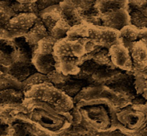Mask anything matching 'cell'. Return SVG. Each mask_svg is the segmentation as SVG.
I'll return each mask as SVG.
<instances>
[{
    "instance_id": "cell-1",
    "label": "cell",
    "mask_w": 147,
    "mask_h": 136,
    "mask_svg": "<svg viewBox=\"0 0 147 136\" xmlns=\"http://www.w3.org/2000/svg\"><path fill=\"white\" fill-rule=\"evenodd\" d=\"M27 95L36 100L47 102L60 111H67L73 107V103L68 95L45 82L30 87Z\"/></svg>"
},
{
    "instance_id": "cell-2",
    "label": "cell",
    "mask_w": 147,
    "mask_h": 136,
    "mask_svg": "<svg viewBox=\"0 0 147 136\" xmlns=\"http://www.w3.org/2000/svg\"><path fill=\"white\" fill-rule=\"evenodd\" d=\"M88 38L96 45L109 49L120 42L119 31L103 26L93 24H90L89 27Z\"/></svg>"
},
{
    "instance_id": "cell-3",
    "label": "cell",
    "mask_w": 147,
    "mask_h": 136,
    "mask_svg": "<svg viewBox=\"0 0 147 136\" xmlns=\"http://www.w3.org/2000/svg\"><path fill=\"white\" fill-rule=\"evenodd\" d=\"M38 17L34 13H18L9 21L5 27L14 38L23 37L35 24Z\"/></svg>"
},
{
    "instance_id": "cell-4",
    "label": "cell",
    "mask_w": 147,
    "mask_h": 136,
    "mask_svg": "<svg viewBox=\"0 0 147 136\" xmlns=\"http://www.w3.org/2000/svg\"><path fill=\"white\" fill-rule=\"evenodd\" d=\"M102 26L120 31L125 26L131 24L129 12L126 9L99 13Z\"/></svg>"
},
{
    "instance_id": "cell-5",
    "label": "cell",
    "mask_w": 147,
    "mask_h": 136,
    "mask_svg": "<svg viewBox=\"0 0 147 136\" xmlns=\"http://www.w3.org/2000/svg\"><path fill=\"white\" fill-rule=\"evenodd\" d=\"M111 60L115 66L128 71L134 70L130 52L127 47L119 42L109 49Z\"/></svg>"
},
{
    "instance_id": "cell-6",
    "label": "cell",
    "mask_w": 147,
    "mask_h": 136,
    "mask_svg": "<svg viewBox=\"0 0 147 136\" xmlns=\"http://www.w3.org/2000/svg\"><path fill=\"white\" fill-rule=\"evenodd\" d=\"M131 57L133 68L136 72H142L147 67V47L141 40L127 46Z\"/></svg>"
},
{
    "instance_id": "cell-7",
    "label": "cell",
    "mask_w": 147,
    "mask_h": 136,
    "mask_svg": "<svg viewBox=\"0 0 147 136\" xmlns=\"http://www.w3.org/2000/svg\"><path fill=\"white\" fill-rule=\"evenodd\" d=\"M59 4L61 10L62 18L71 27L81 24L85 21L78 9L72 0H63Z\"/></svg>"
},
{
    "instance_id": "cell-8",
    "label": "cell",
    "mask_w": 147,
    "mask_h": 136,
    "mask_svg": "<svg viewBox=\"0 0 147 136\" xmlns=\"http://www.w3.org/2000/svg\"><path fill=\"white\" fill-rule=\"evenodd\" d=\"M32 62L34 68L43 74H48L57 68V60L53 54H43L34 51Z\"/></svg>"
},
{
    "instance_id": "cell-9",
    "label": "cell",
    "mask_w": 147,
    "mask_h": 136,
    "mask_svg": "<svg viewBox=\"0 0 147 136\" xmlns=\"http://www.w3.org/2000/svg\"><path fill=\"white\" fill-rule=\"evenodd\" d=\"M38 17L47 29L48 33H50L57 21L62 19L60 4L52 6L40 11Z\"/></svg>"
},
{
    "instance_id": "cell-10",
    "label": "cell",
    "mask_w": 147,
    "mask_h": 136,
    "mask_svg": "<svg viewBox=\"0 0 147 136\" xmlns=\"http://www.w3.org/2000/svg\"><path fill=\"white\" fill-rule=\"evenodd\" d=\"M49 35L47 29L44 26L43 23L38 17L35 24L29 30L28 32L23 37L27 40L29 45H35L38 44L39 42L43 38Z\"/></svg>"
},
{
    "instance_id": "cell-11",
    "label": "cell",
    "mask_w": 147,
    "mask_h": 136,
    "mask_svg": "<svg viewBox=\"0 0 147 136\" xmlns=\"http://www.w3.org/2000/svg\"><path fill=\"white\" fill-rule=\"evenodd\" d=\"M79 59L76 57H64L56 59L57 70L63 74H76L80 71L78 67Z\"/></svg>"
},
{
    "instance_id": "cell-12",
    "label": "cell",
    "mask_w": 147,
    "mask_h": 136,
    "mask_svg": "<svg viewBox=\"0 0 147 136\" xmlns=\"http://www.w3.org/2000/svg\"><path fill=\"white\" fill-rule=\"evenodd\" d=\"M96 8L99 13L129 8V0H96Z\"/></svg>"
},
{
    "instance_id": "cell-13",
    "label": "cell",
    "mask_w": 147,
    "mask_h": 136,
    "mask_svg": "<svg viewBox=\"0 0 147 136\" xmlns=\"http://www.w3.org/2000/svg\"><path fill=\"white\" fill-rule=\"evenodd\" d=\"M72 1L78 9L83 18L86 17V19H88L99 15L98 11L96 8V0H72Z\"/></svg>"
},
{
    "instance_id": "cell-14",
    "label": "cell",
    "mask_w": 147,
    "mask_h": 136,
    "mask_svg": "<svg viewBox=\"0 0 147 136\" xmlns=\"http://www.w3.org/2000/svg\"><path fill=\"white\" fill-rule=\"evenodd\" d=\"M16 0H0V25H5L17 14L14 9Z\"/></svg>"
},
{
    "instance_id": "cell-15",
    "label": "cell",
    "mask_w": 147,
    "mask_h": 136,
    "mask_svg": "<svg viewBox=\"0 0 147 136\" xmlns=\"http://www.w3.org/2000/svg\"><path fill=\"white\" fill-rule=\"evenodd\" d=\"M131 19V24L138 29L147 27V6L139 9L128 10Z\"/></svg>"
},
{
    "instance_id": "cell-16",
    "label": "cell",
    "mask_w": 147,
    "mask_h": 136,
    "mask_svg": "<svg viewBox=\"0 0 147 136\" xmlns=\"http://www.w3.org/2000/svg\"><path fill=\"white\" fill-rule=\"evenodd\" d=\"M53 55L55 59L64 57H74L71 50L70 40L67 37L57 40L53 48Z\"/></svg>"
},
{
    "instance_id": "cell-17",
    "label": "cell",
    "mask_w": 147,
    "mask_h": 136,
    "mask_svg": "<svg viewBox=\"0 0 147 136\" xmlns=\"http://www.w3.org/2000/svg\"><path fill=\"white\" fill-rule=\"evenodd\" d=\"M139 29L136 28L132 24L125 26L119 31V37L120 40L126 47L137 41L139 37Z\"/></svg>"
},
{
    "instance_id": "cell-18",
    "label": "cell",
    "mask_w": 147,
    "mask_h": 136,
    "mask_svg": "<svg viewBox=\"0 0 147 136\" xmlns=\"http://www.w3.org/2000/svg\"><path fill=\"white\" fill-rule=\"evenodd\" d=\"M90 26V24L84 21L81 24L70 27L67 32V38L70 40H74L82 37H88Z\"/></svg>"
},
{
    "instance_id": "cell-19",
    "label": "cell",
    "mask_w": 147,
    "mask_h": 136,
    "mask_svg": "<svg viewBox=\"0 0 147 136\" xmlns=\"http://www.w3.org/2000/svg\"><path fill=\"white\" fill-rule=\"evenodd\" d=\"M134 78V87L136 93L147 100V74L136 72Z\"/></svg>"
},
{
    "instance_id": "cell-20",
    "label": "cell",
    "mask_w": 147,
    "mask_h": 136,
    "mask_svg": "<svg viewBox=\"0 0 147 136\" xmlns=\"http://www.w3.org/2000/svg\"><path fill=\"white\" fill-rule=\"evenodd\" d=\"M70 27H71L62 18L57 21L55 26L53 27L51 31L49 33V35L53 37L56 40L66 38L67 36V32H68Z\"/></svg>"
},
{
    "instance_id": "cell-21",
    "label": "cell",
    "mask_w": 147,
    "mask_h": 136,
    "mask_svg": "<svg viewBox=\"0 0 147 136\" xmlns=\"http://www.w3.org/2000/svg\"><path fill=\"white\" fill-rule=\"evenodd\" d=\"M57 41L50 35L47 36L39 42L35 51L43 54H53V48Z\"/></svg>"
},
{
    "instance_id": "cell-22",
    "label": "cell",
    "mask_w": 147,
    "mask_h": 136,
    "mask_svg": "<svg viewBox=\"0 0 147 136\" xmlns=\"http://www.w3.org/2000/svg\"><path fill=\"white\" fill-rule=\"evenodd\" d=\"M20 97L14 89L0 91V107L10 103H17Z\"/></svg>"
},
{
    "instance_id": "cell-23",
    "label": "cell",
    "mask_w": 147,
    "mask_h": 136,
    "mask_svg": "<svg viewBox=\"0 0 147 136\" xmlns=\"http://www.w3.org/2000/svg\"><path fill=\"white\" fill-rule=\"evenodd\" d=\"M19 83L20 82L13 78L11 75L0 71V91L18 88Z\"/></svg>"
},
{
    "instance_id": "cell-24",
    "label": "cell",
    "mask_w": 147,
    "mask_h": 136,
    "mask_svg": "<svg viewBox=\"0 0 147 136\" xmlns=\"http://www.w3.org/2000/svg\"><path fill=\"white\" fill-rule=\"evenodd\" d=\"M60 2H61L60 0H37L36 4H37L39 12H40V11H42V10L52 7V6L57 5Z\"/></svg>"
},
{
    "instance_id": "cell-25",
    "label": "cell",
    "mask_w": 147,
    "mask_h": 136,
    "mask_svg": "<svg viewBox=\"0 0 147 136\" xmlns=\"http://www.w3.org/2000/svg\"><path fill=\"white\" fill-rule=\"evenodd\" d=\"M14 39L13 34L7 29L5 25H0V40H13Z\"/></svg>"
},
{
    "instance_id": "cell-26",
    "label": "cell",
    "mask_w": 147,
    "mask_h": 136,
    "mask_svg": "<svg viewBox=\"0 0 147 136\" xmlns=\"http://www.w3.org/2000/svg\"><path fill=\"white\" fill-rule=\"evenodd\" d=\"M10 125L0 117V136H9Z\"/></svg>"
},
{
    "instance_id": "cell-27",
    "label": "cell",
    "mask_w": 147,
    "mask_h": 136,
    "mask_svg": "<svg viewBox=\"0 0 147 136\" xmlns=\"http://www.w3.org/2000/svg\"><path fill=\"white\" fill-rule=\"evenodd\" d=\"M138 40H141L143 42L147 47V27L139 29Z\"/></svg>"
},
{
    "instance_id": "cell-28",
    "label": "cell",
    "mask_w": 147,
    "mask_h": 136,
    "mask_svg": "<svg viewBox=\"0 0 147 136\" xmlns=\"http://www.w3.org/2000/svg\"><path fill=\"white\" fill-rule=\"evenodd\" d=\"M20 4H34L37 0H16Z\"/></svg>"
},
{
    "instance_id": "cell-29",
    "label": "cell",
    "mask_w": 147,
    "mask_h": 136,
    "mask_svg": "<svg viewBox=\"0 0 147 136\" xmlns=\"http://www.w3.org/2000/svg\"><path fill=\"white\" fill-rule=\"evenodd\" d=\"M142 72H144V73H146V74H147V67L146 69H145L144 70V71H142Z\"/></svg>"
},
{
    "instance_id": "cell-30",
    "label": "cell",
    "mask_w": 147,
    "mask_h": 136,
    "mask_svg": "<svg viewBox=\"0 0 147 136\" xmlns=\"http://www.w3.org/2000/svg\"><path fill=\"white\" fill-rule=\"evenodd\" d=\"M145 1H146V4H147V0H145Z\"/></svg>"
},
{
    "instance_id": "cell-31",
    "label": "cell",
    "mask_w": 147,
    "mask_h": 136,
    "mask_svg": "<svg viewBox=\"0 0 147 136\" xmlns=\"http://www.w3.org/2000/svg\"><path fill=\"white\" fill-rule=\"evenodd\" d=\"M60 1H63V0H60Z\"/></svg>"
}]
</instances>
